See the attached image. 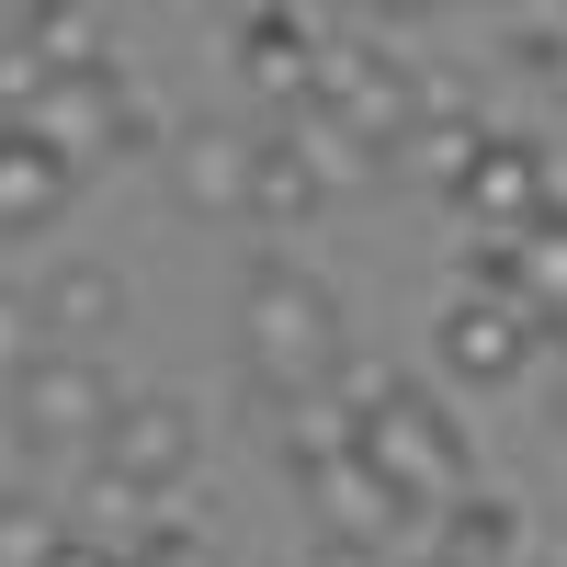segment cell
I'll use <instances>...</instances> for the list:
<instances>
[{"mask_svg": "<svg viewBox=\"0 0 567 567\" xmlns=\"http://www.w3.org/2000/svg\"><path fill=\"white\" fill-rule=\"evenodd\" d=\"M0 398H12V443H34V454H45V443H69V454H91L125 386L103 374V352H34Z\"/></svg>", "mask_w": 567, "mask_h": 567, "instance_id": "obj_5", "label": "cell"}, {"mask_svg": "<svg viewBox=\"0 0 567 567\" xmlns=\"http://www.w3.org/2000/svg\"><path fill=\"white\" fill-rule=\"evenodd\" d=\"M45 341H34V307H23V284H0V386H12V374L34 363Z\"/></svg>", "mask_w": 567, "mask_h": 567, "instance_id": "obj_18", "label": "cell"}, {"mask_svg": "<svg viewBox=\"0 0 567 567\" xmlns=\"http://www.w3.org/2000/svg\"><path fill=\"white\" fill-rule=\"evenodd\" d=\"M454 205L477 216V239H556V148L545 136H477V159H465Z\"/></svg>", "mask_w": 567, "mask_h": 567, "instance_id": "obj_4", "label": "cell"}, {"mask_svg": "<svg viewBox=\"0 0 567 567\" xmlns=\"http://www.w3.org/2000/svg\"><path fill=\"white\" fill-rule=\"evenodd\" d=\"M159 148H171V194H182V216H239L250 136H227V125H182V136H159Z\"/></svg>", "mask_w": 567, "mask_h": 567, "instance_id": "obj_14", "label": "cell"}, {"mask_svg": "<svg viewBox=\"0 0 567 567\" xmlns=\"http://www.w3.org/2000/svg\"><path fill=\"white\" fill-rule=\"evenodd\" d=\"M69 194H80V171L0 114V239H45V227L69 216Z\"/></svg>", "mask_w": 567, "mask_h": 567, "instance_id": "obj_9", "label": "cell"}, {"mask_svg": "<svg viewBox=\"0 0 567 567\" xmlns=\"http://www.w3.org/2000/svg\"><path fill=\"white\" fill-rule=\"evenodd\" d=\"M296 488L318 499L329 545H363V556H374V545H409V511H398L386 488H374V477H363L352 454H341V465H318V477H296Z\"/></svg>", "mask_w": 567, "mask_h": 567, "instance_id": "obj_13", "label": "cell"}, {"mask_svg": "<svg viewBox=\"0 0 567 567\" xmlns=\"http://www.w3.org/2000/svg\"><path fill=\"white\" fill-rule=\"evenodd\" d=\"M12 125L45 136V148H58L80 182L103 171V159H148V148H159V114H148V91H136L125 58H114V69H80V80H45Z\"/></svg>", "mask_w": 567, "mask_h": 567, "instance_id": "obj_3", "label": "cell"}, {"mask_svg": "<svg viewBox=\"0 0 567 567\" xmlns=\"http://www.w3.org/2000/svg\"><path fill=\"white\" fill-rule=\"evenodd\" d=\"M523 567H545V556H523Z\"/></svg>", "mask_w": 567, "mask_h": 567, "instance_id": "obj_21", "label": "cell"}, {"mask_svg": "<svg viewBox=\"0 0 567 567\" xmlns=\"http://www.w3.org/2000/svg\"><path fill=\"white\" fill-rule=\"evenodd\" d=\"M556 329H534L523 307H488V296H454L432 318V363L454 374V386H523V374L545 363Z\"/></svg>", "mask_w": 567, "mask_h": 567, "instance_id": "obj_7", "label": "cell"}, {"mask_svg": "<svg viewBox=\"0 0 567 567\" xmlns=\"http://www.w3.org/2000/svg\"><path fill=\"white\" fill-rule=\"evenodd\" d=\"M23 307H34V341L45 352H91V341H114L125 329V272L114 261H45V284H23Z\"/></svg>", "mask_w": 567, "mask_h": 567, "instance_id": "obj_8", "label": "cell"}, {"mask_svg": "<svg viewBox=\"0 0 567 567\" xmlns=\"http://www.w3.org/2000/svg\"><path fill=\"white\" fill-rule=\"evenodd\" d=\"M239 352H250L261 386H318V374L352 352V341H341V296H329L307 261L261 250V261L239 272Z\"/></svg>", "mask_w": 567, "mask_h": 567, "instance_id": "obj_2", "label": "cell"}, {"mask_svg": "<svg viewBox=\"0 0 567 567\" xmlns=\"http://www.w3.org/2000/svg\"><path fill=\"white\" fill-rule=\"evenodd\" d=\"M45 545H58V523L34 499H0V567H45Z\"/></svg>", "mask_w": 567, "mask_h": 567, "instance_id": "obj_17", "label": "cell"}, {"mask_svg": "<svg viewBox=\"0 0 567 567\" xmlns=\"http://www.w3.org/2000/svg\"><path fill=\"white\" fill-rule=\"evenodd\" d=\"M227 45H239V80L250 91H272L284 114H307V80H318V23L307 12H239Z\"/></svg>", "mask_w": 567, "mask_h": 567, "instance_id": "obj_11", "label": "cell"}, {"mask_svg": "<svg viewBox=\"0 0 567 567\" xmlns=\"http://www.w3.org/2000/svg\"><path fill=\"white\" fill-rule=\"evenodd\" d=\"M432 556L443 567H523L534 556V511L499 499V488H465V499L432 511Z\"/></svg>", "mask_w": 567, "mask_h": 567, "instance_id": "obj_10", "label": "cell"}, {"mask_svg": "<svg viewBox=\"0 0 567 567\" xmlns=\"http://www.w3.org/2000/svg\"><path fill=\"white\" fill-rule=\"evenodd\" d=\"M477 114H465V103H420V125H409V148H398V171L409 182H432V194H454V182H465V159H477Z\"/></svg>", "mask_w": 567, "mask_h": 567, "instance_id": "obj_15", "label": "cell"}, {"mask_svg": "<svg viewBox=\"0 0 567 567\" xmlns=\"http://www.w3.org/2000/svg\"><path fill=\"white\" fill-rule=\"evenodd\" d=\"M45 567H125L114 545H80V534H58V545H45Z\"/></svg>", "mask_w": 567, "mask_h": 567, "instance_id": "obj_19", "label": "cell"}, {"mask_svg": "<svg viewBox=\"0 0 567 567\" xmlns=\"http://www.w3.org/2000/svg\"><path fill=\"white\" fill-rule=\"evenodd\" d=\"M125 567H216V545H205L194 523H148V534L125 545Z\"/></svg>", "mask_w": 567, "mask_h": 567, "instance_id": "obj_16", "label": "cell"}, {"mask_svg": "<svg viewBox=\"0 0 567 567\" xmlns=\"http://www.w3.org/2000/svg\"><path fill=\"white\" fill-rule=\"evenodd\" d=\"M398 567H409V556H398ZM420 567H443V556H420Z\"/></svg>", "mask_w": 567, "mask_h": 567, "instance_id": "obj_20", "label": "cell"}, {"mask_svg": "<svg viewBox=\"0 0 567 567\" xmlns=\"http://www.w3.org/2000/svg\"><path fill=\"white\" fill-rule=\"evenodd\" d=\"M194 454H205V432H194L182 398H114L103 443H91V465H103L114 488H136V499H171L182 477H194Z\"/></svg>", "mask_w": 567, "mask_h": 567, "instance_id": "obj_6", "label": "cell"}, {"mask_svg": "<svg viewBox=\"0 0 567 567\" xmlns=\"http://www.w3.org/2000/svg\"><path fill=\"white\" fill-rule=\"evenodd\" d=\"M329 205V182H318V159L296 148V136H250V171H239V216H261V227H307Z\"/></svg>", "mask_w": 567, "mask_h": 567, "instance_id": "obj_12", "label": "cell"}, {"mask_svg": "<svg viewBox=\"0 0 567 567\" xmlns=\"http://www.w3.org/2000/svg\"><path fill=\"white\" fill-rule=\"evenodd\" d=\"M352 465H363V477L409 511V523H432L443 499L477 488V443H465V420H454L432 386H398L386 409H374L363 432H352Z\"/></svg>", "mask_w": 567, "mask_h": 567, "instance_id": "obj_1", "label": "cell"}]
</instances>
